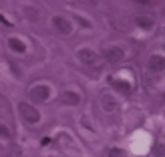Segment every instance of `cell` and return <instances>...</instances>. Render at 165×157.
<instances>
[{
	"mask_svg": "<svg viewBox=\"0 0 165 157\" xmlns=\"http://www.w3.org/2000/svg\"><path fill=\"white\" fill-rule=\"evenodd\" d=\"M77 60L83 66L91 69V71H101V66H103V58L93 49H81V51H77Z\"/></svg>",
	"mask_w": 165,
	"mask_h": 157,
	"instance_id": "6da1fadb",
	"label": "cell"
},
{
	"mask_svg": "<svg viewBox=\"0 0 165 157\" xmlns=\"http://www.w3.org/2000/svg\"><path fill=\"white\" fill-rule=\"evenodd\" d=\"M18 113H20L22 119H24V123H28V125H38L40 123V113L26 101L18 103Z\"/></svg>",
	"mask_w": 165,
	"mask_h": 157,
	"instance_id": "7a4b0ae2",
	"label": "cell"
},
{
	"mask_svg": "<svg viewBox=\"0 0 165 157\" xmlns=\"http://www.w3.org/2000/svg\"><path fill=\"white\" fill-rule=\"evenodd\" d=\"M28 97L34 103H44V101H49V97H51V87L49 85H34L28 91Z\"/></svg>",
	"mask_w": 165,
	"mask_h": 157,
	"instance_id": "3957f363",
	"label": "cell"
},
{
	"mask_svg": "<svg viewBox=\"0 0 165 157\" xmlns=\"http://www.w3.org/2000/svg\"><path fill=\"white\" fill-rule=\"evenodd\" d=\"M53 26H55V30L57 32H60V34H64V36H68L70 32H73V22H68L64 16H60V14H55L53 16Z\"/></svg>",
	"mask_w": 165,
	"mask_h": 157,
	"instance_id": "277c9868",
	"label": "cell"
},
{
	"mask_svg": "<svg viewBox=\"0 0 165 157\" xmlns=\"http://www.w3.org/2000/svg\"><path fill=\"white\" fill-rule=\"evenodd\" d=\"M59 103H62L66 107H77V105H81V95L75 91H64V93H60Z\"/></svg>",
	"mask_w": 165,
	"mask_h": 157,
	"instance_id": "5b68a950",
	"label": "cell"
},
{
	"mask_svg": "<svg viewBox=\"0 0 165 157\" xmlns=\"http://www.w3.org/2000/svg\"><path fill=\"white\" fill-rule=\"evenodd\" d=\"M147 66H149L151 73H161V71H165V56H163V55H151Z\"/></svg>",
	"mask_w": 165,
	"mask_h": 157,
	"instance_id": "8992f818",
	"label": "cell"
},
{
	"mask_svg": "<svg viewBox=\"0 0 165 157\" xmlns=\"http://www.w3.org/2000/svg\"><path fill=\"white\" fill-rule=\"evenodd\" d=\"M123 58H125V49H121V47H111L105 51V60H109V62H119Z\"/></svg>",
	"mask_w": 165,
	"mask_h": 157,
	"instance_id": "52a82bcc",
	"label": "cell"
},
{
	"mask_svg": "<svg viewBox=\"0 0 165 157\" xmlns=\"http://www.w3.org/2000/svg\"><path fill=\"white\" fill-rule=\"evenodd\" d=\"M135 24H137L139 28L149 30V28H153V24H155V18L149 16V14H139V16L135 18Z\"/></svg>",
	"mask_w": 165,
	"mask_h": 157,
	"instance_id": "ba28073f",
	"label": "cell"
},
{
	"mask_svg": "<svg viewBox=\"0 0 165 157\" xmlns=\"http://www.w3.org/2000/svg\"><path fill=\"white\" fill-rule=\"evenodd\" d=\"M101 107H103V111H107V113H113V111L117 109V99L113 97V95H103L101 97Z\"/></svg>",
	"mask_w": 165,
	"mask_h": 157,
	"instance_id": "9c48e42d",
	"label": "cell"
},
{
	"mask_svg": "<svg viewBox=\"0 0 165 157\" xmlns=\"http://www.w3.org/2000/svg\"><path fill=\"white\" fill-rule=\"evenodd\" d=\"M8 47H10L14 53H18V55H24V53H26V44L22 42L20 38H14V36L8 38Z\"/></svg>",
	"mask_w": 165,
	"mask_h": 157,
	"instance_id": "30bf717a",
	"label": "cell"
},
{
	"mask_svg": "<svg viewBox=\"0 0 165 157\" xmlns=\"http://www.w3.org/2000/svg\"><path fill=\"white\" fill-rule=\"evenodd\" d=\"M113 87H115V91H119V93H123V95H129L133 89H131V83H127V81H123V79H115L113 81Z\"/></svg>",
	"mask_w": 165,
	"mask_h": 157,
	"instance_id": "8fae6325",
	"label": "cell"
},
{
	"mask_svg": "<svg viewBox=\"0 0 165 157\" xmlns=\"http://www.w3.org/2000/svg\"><path fill=\"white\" fill-rule=\"evenodd\" d=\"M107 157H127V153L121 147H111V149H107Z\"/></svg>",
	"mask_w": 165,
	"mask_h": 157,
	"instance_id": "7c38bea8",
	"label": "cell"
},
{
	"mask_svg": "<svg viewBox=\"0 0 165 157\" xmlns=\"http://www.w3.org/2000/svg\"><path fill=\"white\" fill-rule=\"evenodd\" d=\"M10 135H12L10 129H8L4 123H0V137H2V139H10Z\"/></svg>",
	"mask_w": 165,
	"mask_h": 157,
	"instance_id": "4fadbf2b",
	"label": "cell"
},
{
	"mask_svg": "<svg viewBox=\"0 0 165 157\" xmlns=\"http://www.w3.org/2000/svg\"><path fill=\"white\" fill-rule=\"evenodd\" d=\"M155 157H165V143L155 145Z\"/></svg>",
	"mask_w": 165,
	"mask_h": 157,
	"instance_id": "5bb4252c",
	"label": "cell"
},
{
	"mask_svg": "<svg viewBox=\"0 0 165 157\" xmlns=\"http://www.w3.org/2000/svg\"><path fill=\"white\" fill-rule=\"evenodd\" d=\"M77 20L81 22V26H85V28H91V22H89L87 18H83V16H77Z\"/></svg>",
	"mask_w": 165,
	"mask_h": 157,
	"instance_id": "9a60e30c",
	"label": "cell"
},
{
	"mask_svg": "<svg viewBox=\"0 0 165 157\" xmlns=\"http://www.w3.org/2000/svg\"><path fill=\"white\" fill-rule=\"evenodd\" d=\"M0 22H2L4 26H10V24H12V22H8V20H6V16H2V14H0Z\"/></svg>",
	"mask_w": 165,
	"mask_h": 157,
	"instance_id": "2e32d148",
	"label": "cell"
},
{
	"mask_svg": "<svg viewBox=\"0 0 165 157\" xmlns=\"http://www.w3.org/2000/svg\"><path fill=\"white\" fill-rule=\"evenodd\" d=\"M49 143H51V137H42L40 139V145H49Z\"/></svg>",
	"mask_w": 165,
	"mask_h": 157,
	"instance_id": "e0dca14e",
	"label": "cell"
},
{
	"mask_svg": "<svg viewBox=\"0 0 165 157\" xmlns=\"http://www.w3.org/2000/svg\"><path fill=\"white\" fill-rule=\"evenodd\" d=\"M0 113H4V99H2V95H0Z\"/></svg>",
	"mask_w": 165,
	"mask_h": 157,
	"instance_id": "ac0fdd59",
	"label": "cell"
},
{
	"mask_svg": "<svg viewBox=\"0 0 165 157\" xmlns=\"http://www.w3.org/2000/svg\"><path fill=\"white\" fill-rule=\"evenodd\" d=\"M163 99H165V95H163Z\"/></svg>",
	"mask_w": 165,
	"mask_h": 157,
	"instance_id": "d6986e66",
	"label": "cell"
}]
</instances>
